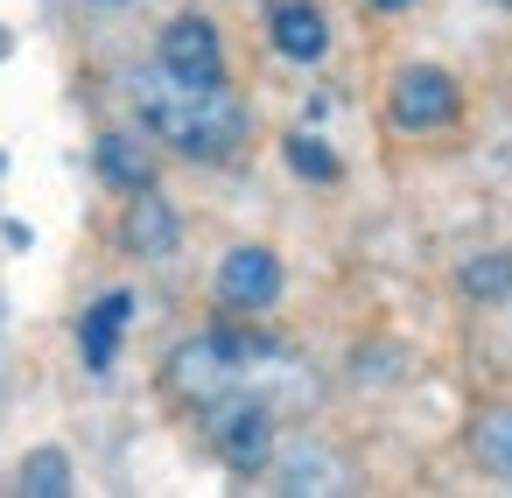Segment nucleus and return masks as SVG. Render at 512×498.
Wrapping results in <instances>:
<instances>
[{
    "label": "nucleus",
    "mask_w": 512,
    "mask_h": 498,
    "mask_svg": "<svg viewBox=\"0 0 512 498\" xmlns=\"http://www.w3.org/2000/svg\"><path fill=\"white\" fill-rule=\"evenodd\" d=\"M134 99H141L148 127H155L169 148H183L190 162H225V155H239V141H246V106H239V92H225V78L190 85V78L155 71V78L134 85Z\"/></svg>",
    "instance_id": "f257e3e1"
},
{
    "label": "nucleus",
    "mask_w": 512,
    "mask_h": 498,
    "mask_svg": "<svg viewBox=\"0 0 512 498\" xmlns=\"http://www.w3.org/2000/svg\"><path fill=\"white\" fill-rule=\"evenodd\" d=\"M253 351H260V344H246V337H190V344H176V351H169V393H176V400L211 407V400L239 393V379H246Z\"/></svg>",
    "instance_id": "f03ea898"
},
{
    "label": "nucleus",
    "mask_w": 512,
    "mask_h": 498,
    "mask_svg": "<svg viewBox=\"0 0 512 498\" xmlns=\"http://www.w3.org/2000/svg\"><path fill=\"white\" fill-rule=\"evenodd\" d=\"M211 442H218V456H225L232 470L253 477V470L274 456V414H267L260 400L225 393V400H211Z\"/></svg>",
    "instance_id": "7ed1b4c3"
},
{
    "label": "nucleus",
    "mask_w": 512,
    "mask_h": 498,
    "mask_svg": "<svg viewBox=\"0 0 512 498\" xmlns=\"http://www.w3.org/2000/svg\"><path fill=\"white\" fill-rule=\"evenodd\" d=\"M456 106H463V99H456V78L435 71V64H407V71L393 78V127H407V134L449 127Z\"/></svg>",
    "instance_id": "20e7f679"
},
{
    "label": "nucleus",
    "mask_w": 512,
    "mask_h": 498,
    "mask_svg": "<svg viewBox=\"0 0 512 498\" xmlns=\"http://www.w3.org/2000/svg\"><path fill=\"white\" fill-rule=\"evenodd\" d=\"M162 71L169 78H190V85H211L225 78V50H218V29L204 15H176L162 29Z\"/></svg>",
    "instance_id": "39448f33"
},
{
    "label": "nucleus",
    "mask_w": 512,
    "mask_h": 498,
    "mask_svg": "<svg viewBox=\"0 0 512 498\" xmlns=\"http://www.w3.org/2000/svg\"><path fill=\"white\" fill-rule=\"evenodd\" d=\"M281 295V260L267 246H232L218 267V302L225 309H267Z\"/></svg>",
    "instance_id": "423d86ee"
},
{
    "label": "nucleus",
    "mask_w": 512,
    "mask_h": 498,
    "mask_svg": "<svg viewBox=\"0 0 512 498\" xmlns=\"http://www.w3.org/2000/svg\"><path fill=\"white\" fill-rule=\"evenodd\" d=\"M127 316H134V295H127V288H113V295H99V302L85 309V323H78V344H85V365H92V372H106V365H113Z\"/></svg>",
    "instance_id": "0eeeda50"
},
{
    "label": "nucleus",
    "mask_w": 512,
    "mask_h": 498,
    "mask_svg": "<svg viewBox=\"0 0 512 498\" xmlns=\"http://www.w3.org/2000/svg\"><path fill=\"white\" fill-rule=\"evenodd\" d=\"M274 50L295 57V64H316L330 50V29H323V15L309 8V0H281L274 8Z\"/></svg>",
    "instance_id": "6e6552de"
},
{
    "label": "nucleus",
    "mask_w": 512,
    "mask_h": 498,
    "mask_svg": "<svg viewBox=\"0 0 512 498\" xmlns=\"http://www.w3.org/2000/svg\"><path fill=\"white\" fill-rule=\"evenodd\" d=\"M99 176L113 183V190H155V155L141 148V141H127V134H106L99 141Z\"/></svg>",
    "instance_id": "1a4fd4ad"
},
{
    "label": "nucleus",
    "mask_w": 512,
    "mask_h": 498,
    "mask_svg": "<svg viewBox=\"0 0 512 498\" xmlns=\"http://www.w3.org/2000/svg\"><path fill=\"white\" fill-rule=\"evenodd\" d=\"M127 246H134L141 260H162V253H176V211H169L155 190H141V204L127 211Z\"/></svg>",
    "instance_id": "9d476101"
},
{
    "label": "nucleus",
    "mask_w": 512,
    "mask_h": 498,
    "mask_svg": "<svg viewBox=\"0 0 512 498\" xmlns=\"http://www.w3.org/2000/svg\"><path fill=\"white\" fill-rule=\"evenodd\" d=\"M470 456H477L491 477H512V407L477 414V428H470Z\"/></svg>",
    "instance_id": "9b49d317"
},
{
    "label": "nucleus",
    "mask_w": 512,
    "mask_h": 498,
    "mask_svg": "<svg viewBox=\"0 0 512 498\" xmlns=\"http://www.w3.org/2000/svg\"><path fill=\"white\" fill-rule=\"evenodd\" d=\"M22 491H29V498H64V491H71V456H64V449H36V456L22 463Z\"/></svg>",
    "instance_id": "f8f14e48"
},
{
    "label": "nucleus",
    "mask_w": 512,
    "mask_h": 498,
    "mask_svg": "<svg viewBox=\"0 0 512 498\" xmlns=\"http://www.w3.org/2000/svg\"><path fill=\"white\" fill-rule=\"evenodd\" d=\"M463 295H477V302L512 295V260H505V253H477V260L463 267Z\"/></svg>",
    "instance_id": "ddd939ff"
},
{
    "label": "nucleus",
    "mask_w": 512,
    "mask_h": 498,
    "mask_svg": "<svg viewBox=\"0 0 512 498\" xmlns=\"http://www.w3.org/2000/svg\"><path fill=\"white\" fill-rule=\"evenodd\" d=\"M288 169L309 176V183H337V155H330L316 134H295V141H288Z\"/></svg>",
    "instance_id": "4468645a"
},
{
    "label": "nucleus",
    "mask_w": 512,
    "mask_h": 498,
    "mask_svg": "<svg viewBox=\"0 0 512 498\" xmlns=\"http://www.w3.org/2000/svg\"><path fill=\"white\" fill-rule=\"evenodd\" d=\"M372 8H393V15H400V8H414V0H372Z\"/></svg>",
    "instance_id": "2eb2a0df"
},
{
    "label": "nucleus",
    "mask_w": 512,
    "mask_h": 498,
    "mask_svg": "<svg viewBox=\"0 0 512 498\" xmlns=\"http://www.w3.org/2000/svg\"><path fill=\"white\" fill-rule=\"evenodd\" d=\"M0 57H8V29H0Z\"/></svg>",
    "instance_id": "dca6fc26"
},
{
    "label": "nucleus",
    "mask_w": 512,
    "mask_h": 498,
    "mask_svg": "<svg viewBox=\"0 0 512 498\" xmlns=\"http://www.w3.org/2000/svg\"><path fill=\"white\" fill-rule=\"evenodd\" d=\"M99 8H127V0H99Z\"/></svg>",
    "instance_id": "f3484780"
},
{
    "label": "nucleus",
    "mask_w": 512,
    "mask_h": 498,
    "mask_svg": "<svg viewBox=\"0 0 512 498\" xmlns=\"http://www.w3.org/2000/svg\"><path fill=\"white\" fill-rule=\"evenodd\" d=\"M498 8H512V0H498Z\"/></svg>",
    "instance_id": "a211bd4d"
}]
</instances>
